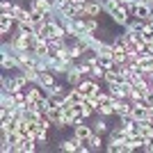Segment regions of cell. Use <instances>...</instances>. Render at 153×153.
<instances>
[{"label": "cell", "mask_w": 153, "mask_h": 153, "mask_svg": "<svg viewBox=\"0 0 153 153\" xmlns=\"http://www.w3.org/2000/svg\"><path fill=\"white\" fill-rule=\"evenodd\" d=\"M110 19H112V23H114V25L126 27V23L130 21V12H128V9H126L123 5H119V7L114 9V12L110 14Z\"/></svg>", "instance_id": "6"}, {"label": "cell", "mask_w": 153, "mask_h": 153, "mask_svg": "<svg viewBox=\"0 0 153 153\" xmlns=\"http://www.w3.org/2000/svg\"><path fill=\"white\" fill-rule=\"evenodd\" d=\"M96 114L112 117V114H114V103H98V105H96Z\"/></svg>", "instance_id": "13"}, {"label": "cell", "mask_w": 153, "mask_h": 153, "mask_svg": "<svg viewBox=\"0 0 153 153\" xmlns=\"http://www.w3.org/2000/svg\"><path fill=\"white\" fill-rule=\"evenodd\" d=\"M14 25H16V21H14L12 14H0V37L2 39H7L12 34Z\"/></svg>", "instance_id": "7"}, {"label": "cell", "mask_w": 153, "mask_h": 153, "mask_svg": "<svg viewBox=\"0 0 153 153\" xmlns=\"http://www.w3.org/2000/svg\"><path fill=\"white\" fill-rule=\"evenodd\" d=\"M23 76H25V80L27 82H37V78H39V71H37V66L34 64H30V66H23Z\"/></svg>", "instance_id": "14"}, {"label": "cell", "mask_w": 153, "mask_h": 153, "mask_svg": "<svg viewBox=\"0 0 153 153\" xmlns=\"http://www.w3.org/2000/svg\"><path fill=\"white\" fill-rule=\"evenodd\" d=\"M108 117H101V114H96V119L91 121V128H94V133H98V135H108L110 133V123L105 121Z\"/></svg>", "instance_id": "10"}, {"label": "cell", "mask_w": 153, "mask_h": 153, "mask_svg": "<svg viewBox=\"0 0 153 153\" xmlns=\"http://www.w3.org/2000/svg\"><path fill=\"white\" fill-rule=\"evenodd\" d=\"M64 80H66V85H71V87H78V85L85 80L82 71H80V66H78V59H73V62L69 64V71H66Z\"/></svg>", "instance_id": "1"}, {"label": "cell", "mask_w": 153, "mask_h": 153, "mask_svg": "<svg viewBox=\"0 0 153 153\" xmlns=\"http://www.w3.org/2000/svg\"><path fill=\"white\" fill-rule=\"evenodd\" d=\"M71 130H73V135H76L80 142H89V137L94 135V128H91V123H87V121L73 123V126H71Z\"/></svg>", "instance_id": "3"}, {"label": "cell", "mask_w": 153, "mask_h": 153, "mask_svg": "<svg viewBox=\"0 0 153 153\" xmlns=\"http://www.w3.org/2000/svg\"><path fill=\"white\" fill-rule=\"evenodd\" d=\"M16 27H19L21 32H25V34H32V32H37V25H34L32 21H21V23H16Z\"/></svg>", "instance_id": "17"}, {"label": "cell", "mask_w": 153, "mask_h": 153, "mask_svg": "<svg viewBox=\"0 0 153 153\" xmlns=\"http://www.w3.org/2000/svg\"><path fill=\"white\" fill-rule=\"evenodd\" d=\"M153 14V5L151 2H135L133 9H130V16H135V19H149Z\"/></svg>", "instance_id": "4"}, {"label": "cell", "mask_w": 153, "mask_h": 153, "mask_svg": "<svg viewBox=\"0 0 153 153\" xmlns=\"http://www.w3.org/2000/svg\"><path fill=\"white\" fill-rule=\"evenodd\" d=\"M0 69L5 71V73L19 71L21 64H19V59H16V55H14V53H0Z\"/></svg>", "instance_id": "2"}, {"label": "cell", "mask_w": 153, "mask_h": 153, "mask_svg": "<svg viewBox=\"0 0 153 153\" xmlns=\"http://www.w3.org/2000/svg\"><path fill=\"white\" fill-rule=\"evenodd\" d=\"M149 112H151V108L135 105V108H133V119H135V121H149Z\"/></svg>", "instance_id": "12"}, {"label": "cell", "mask_w": 153, "mask_h": 153, "mask_svg": "<svg viewBox=\"0 0 153 153\" xmlns=\"http://www.w3.org/2000/svg\"><path fill=\"white\" fill-rule=\"evenodd\" d=\"M55 82H57V76H55V73H53L51 69H44V71H39L37 85L41 87V89H48V87H53Z\"/></svg>", "instance_id": "8"}, {"label": "cell", "mask_w": 153, "mask_h": 153, "mask_svg": "<svg viewBox=\"0 0 153 153\" xmlns=\"http://www.w3.org/2000/svg\"><path fill=\"white\" fill-rule=\"evenodd\" d=\"M87 144H89L91 151H105V140H103V135H98V133L91 135Z\"/></svg>", "instance_id": "11"}, {"label": "cell", "mask_w": 153, "mask_h": 153, "mask_svg": "<svg viewBox=\"0 0 153 153\" xmlns=\"http://www.w3.org/2000/svg\"><path fill=\"white\" fill-rule=\"evenodd\" d=\"M82 14L85 16H91V19H98L103 14V5L98 2V0H87L82 5Z\"/></svg>", "instance_id": "9"}, {"label": "cell", "mask_w": 153, "mask_h": 153, "mask_svg": "<svg viewBox=\"0 0 153 153\" xmlns=\"http://www.w3.org/2000/svg\"><path fill=\"white\" fill-rule=\"evenodd\" d=\"M14 2L12 0H0V14H12Z\"/></svg>", "instance_id": "18"}, {"label": "cell", "mask_w": 153, "mask_h": 153, "mask_svg": "<svg viewBox=\"0 0 153 153\" xmlns=\"http://www.w3.org/2000/svg\"><path fill=\"white\" fill-rule=\"evenodd\" d=\"M98 64H101L103 69H112V66H114L112 53H98Z\"/></svg>", "instance_id": "15"}, {"label": "cell", "mask_w": 153, "mask_h": 153, "mask_svg": "<svg viewBox=\"0 0 153 153\" xmlns=\"http://www.w3.org/2000/svg\"><path fill=\"white\" fill-rule=\"evenodd\" d=\"M105 71H108V69H103L101 64L96 62L94 66H91V78H94V80H98V82H103V78H105Z\"/></svg>", "instance_id": "16"}, {"label": "cell", "mask_w": 153, "mask_h": 153, "mask_svg": "<svg viewBox=\"0 0 153 153\" xmlns=\"http://www.w3.org/2000/svg\"><path fill=\"white\" fill-rule=\"evenodd\" d=\"M123 82V76L121 71L117 69V66H112V69L105 71V78H103V87H114V85H121Z\"/></svg>", "instance_id": "5"}]
</instances>
